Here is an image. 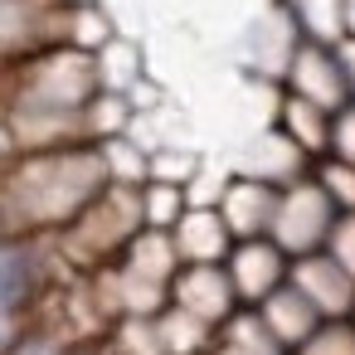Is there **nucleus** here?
Returning <instances> with one entry per match:
<instances>
[{
    "mask_svg": "<svg viewBox=\"0 0 355 355\" xmlns=\"http://www.w3.org/2000/svg\"><path fill=\"white\" fill-rule=\"evenodd\" d=\"M272 224H277L282 248H297V253H302V248H316V243L331 239V229H336V200H331L321 185L297 190L292 200H277Z\"/></svg>",
    "mask_w": 355,
    "mask_h": 355,
    "instance_id": "1",
    "label": "nucleus"
},
{
    "mask_svg": "<svg viewBox=\"0 0 355 355\" xmlns=\"http://www.w3.org/2000/svg\"><path fill=\"white\" fill-rule=\"evenodd\" d=\"M292 83H297V98H306V103H316V107H326V112H340V107L350 103L345 69H340V59H336L331 49L306 44V49L297 54V64H292Z\"/></svg>",
    "mask_w": 355,
    "mask_h": 355,
    "instance_id": "2",
    "label": "nucleus"
},
{
    "mask_svg": "<svg viewBox=\"0 0 355 355\" xmlns=\"http://www.w3.org/2000/svg\"><path fill=\"white\" fill-rule=\"evenodd\" d=\"M297 287L316 302V311H345L355 302V277L336 258H321V253H311L297 268Z\"/></svg>",
    "mask_w": 355,
    "mask_h": 355,
    "instance_id": "3",
    "label": "nucleus"
},
{
    "mask_svg": "<svg viewBox=\"0 0 355 355\" xmlns=\"http://www.w3.org/2000/svg\"><path fill=\"white\" fill-rule=\"evenodd\" d=\"M263 326L277 340H306L316 331V302L302 287H272L263 297Z\"/></svg>",
    "mask_w": 355,
    "mask_h": 355,
    "instance_id": "4",
    "label": "nucleus"
},
{
    "mask_svg": "<svg viewBox=\"0 0 355 355\" xmlns=\"http://www.w3.org/2000/svg\"><path fill=\"white\" fill-rule=\"evenodd\" d=\"M229 277H234V292L243 297H268L282 277V253L272 243H258L248 239L243 248H234V263H229Z\"/></svg>",
    "mask_w": 355,
    "mask_h": 355,
    "instance_id": "5",
    "label": "nucleus"
},
{
    "mask_svg": "<svg viewBox=\"0 0 355 355\" xmlns=\"http://www.w3.org/2000/svg\"><path fill=\"white\" fill-rule=\"evenodd\" d=\"M272 214H277V200H272L268 185L239 180V185L224 195V224H229L234 234H248V239H253L263 224H272Z\"/></svg>",
    "mask_w": 355,
    "mask_h": 355,
    "instance_id": "6",
    "label": "nucleus"
},
{
    "mask_svg": "<svg viewBox=\"0 0 355 355\" xmlns=\"http://www.w3.org/2000/svg\"><path fill=\"white\" fill-rule=\"evenodd\" d=\"M224 248H229V224H224V214H214V209L180 214V253H185L190 263H214Z\"/></svg>",
    "mask_w": 355,
    "mask_h": 355,
    "instance_id": "7",
    "label": "nucleus"
},
{
    "mask_svg": "<svg viewBox=\"0 0 355 355\" xmlns=\"http://www.w3.org/2000/svg\"><path fill=\"white\" fill-rule=\"evenodd\" d=\"M180 302L195 306L200 316H219V311L234 302V277L214 272L209 263H195V268L180 277Z\"/></svg>",
    "mask_w": 355,
    "mask_h": 355,
    "instance_id": "8",
    "label": "nucleus"
},
{
    "mask_svg": "<svg viewBox=\"0 0 355 355\" xmlns=\"http://www.w3.org/2000/svg\"><path fill=\"white\" fill-rule=\"evenodd\" d=\"M35 282V258L15 243H0V311H15L30 297Z\"/></svg>",
    "mask_w": 355,
    "mask_h": 355,
    "instance_id": "9",
    "label": "nucleus"
},
{
    "mask_svg": "<svg viewBox=\"0 0 355 355\" xmlns=\"http://www.w3.org/2000/svg\"><path fill=\"white\" fill-rule=\"evenodd\" d=\"M287 122H292V132H297V141H302L306 151H321V146L331 141L326 107H316V103H306V98H297V103L287 107Z\"/></svg>",
    "mask_w": 355,
    "mask_h": 355,
    "instance_id": "10",
    "label": "nucleus"
},
{
    "mask_svg": "<svg viewBox=\"0 0 355 355\" xmlns=\"http://www.w3.org/2000/svg\"><path fill=\"white\" fill-rule=\"evenodd\" d=\"M297 15L311 35L321 40H336L345 30V0H297Z\"/></svg>",
    "mask_w": 355,
    "mask_h": 355,
    "instance_id": "11",
    "label": "nucleus"
},
{
    "mask_svg": "<svg viewBox=\"0 0 355 355\" xmlns=\"http://www.w3.org/2000/svg\"><path fill=\"white\" fill-rule=\"evenodd\" d=\"M141 214L151 224H180V190L175 185H151L141 200Z\"/></svg>",
    "mask_w": 355,
    "mask_h": 355,
    "instance_id": "12",
    "label": "nucleus"
},
{
    "mask_svg": "<svg viewBox=\"0 0 355 355\" xmlns=\"http://www.w3.org/2000/svg\"><path fill=\"white\" fill-rule=\"evenodd\" d=\"M321 190L336 200V209H355V166L350 161H336L321 171Z\"/></svg>",
    "mask_w": 355,
    "mask_h": 355,
    "instance_id": "13",
    "label": "nucleus"
},
{
    "mask_svg": "<svg viewBox=\"0 0 355 355\" xmlns=\"http://www.w3.org/2000/svg\"><path fill=\"white\" fill-rule=\"evenodd\" d=\"M306 355H355V331L350 326H326L306 336Z\"/></svg>",
    "mask_w": 355,
    "mask_h": 355,
    "instance_id": "14",
    "label": "nucleus"
},
{
    "mask_svg": "<svg viewBox=\"0 0 355 355\" xmlns=\"http://www.w3.org/2000/svg\"><path fill=\"white\" fill-rule=\"evenodd\" d=\"M331 258L355 277V209H345V219H336V229H331Z\"/></svg>",
    "mask_w": 355,
    "mask_h": 355,
    "instance_id": "15",
    "label": "nucleus"
},
{
    "mask_svg": "<svg viewBox=\"0 0 355 355\" xmlns=\"http://www.w3.org/2000/svg\"><path fill=\"white\" fill-rule=\"evenodd\" d=\"M331 141H336L340 161L355 166V103H345V107L336 112V122H331Z\"/></svg>",
    "mask_w": 355,
    "mask_h": 355,
    "instance_id": "16",
    "label": "nucleus"
},
{
    "mask_svg": "<svg viewBox=\"0 0 355 355\" xmlns=\"http://www.w3.org/2000/svg\"><path fill=\"white\" fill-rule=\"evenodd\" d=\"M336 59H340V69H345V83H350V93H355V35L336 49Z\"/></svg>",
    "mask_w": 355,
    "mask_h": 355,
    "instance_id": "17",
    "label": "nucleus"
},
{
    "mask_svg": "<svg viewBox=\"0 0 355 355\" xmlns=\"http://www.w3.org/2000/svg\"><path fill=\"white\" fill-rule=\"evenodd\" d=\"M20 355H59L49 340H30V345H20Z\"/></svg>",
    "mask_w": 355,
    "mask_h": 355,
    "instance_id": "18",
    "label": "nucleus"
},
{
    "mask_svg": "<svg viewBox=\"0 0 355 355\" xmlns=\"http://www.w3.org/2000/svg\"><path fill=\"white\" fill-rule=\"evenodd\" d=\"M345 30L355 35V0H345Z\"/></svg>",
    "mask_w": 355,
    "mask_h": 355,
    "instance_id": "19",
    "label": "nucleus"
}]
</instances>
